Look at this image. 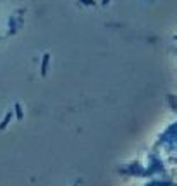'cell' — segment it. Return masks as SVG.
<instances>
[{
	"instance_id": "obj_2",
	"label": "cell",
	"mask_w": 177,
	"mask_h": 186,
	"mask_svg": "<svg viewBox=\"0 0 177 186\" xmlns=\"http://www.w3.org/2000/svg\"><path fill=\"white\" fill-rule=\"evenodd\" d=\"M47 62H48V55H45L43 59V67H41V74L45 76V72H47Z\"/></svg>"
},
{
	"instance_id": "obj_1",
	"label": "cell",
	"mask_w": 177,
	"mask_h": 186,
	"mask_svg": "<svg viewBox=\"0 0 177 186\" xmlns=\"http://www.w3.org/2000/svg\"><path fill=\"white\" fill-rule=\"evenodd\" d=\"M10 117H12V114H10V112H7V115H5V121H4L2 124H0V129H4L5 126H7V122H9V119H10Z\"/></svg>"
},
{
	"instance_id": "obj_3",
	"label": "cell",
	"mask_w": 177,
	"mask_h": 186,
	"mask_svg": "<svg viewBox=\"0 0 177 186\" xmlns=\"http://www.w3.org/2000/svg\"><path fill=\"white\" fill-rule=\"evenodd\" d=\"M16 112H17V119H23V112H21V105L19 104H17V105H16Z\"/></svg>"
}]
</instances>
